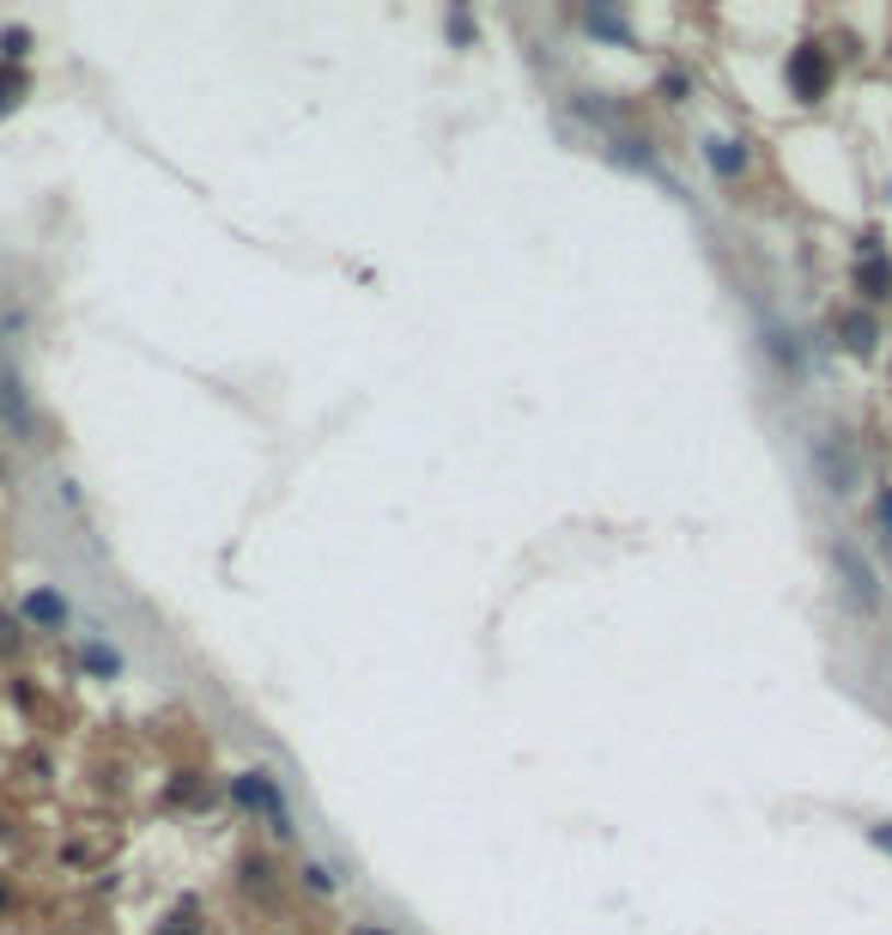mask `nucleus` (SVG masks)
Listing matches in <instances>:
<instances>
[{"mask_svg":"<svg viewBox=\"0 0 892 935\" xmlns=\"http://www.w3.org/2000/svg\"><path fill=\"white\" fill-rule=\"evenodd\" d=\"M19 98H25V67L7 61V67H0V116H7V110H13Z\"/></svg>","mask_w":892,"mask_h":935,"instance_id":"9","label":"nucleus"},{"mask_svg":"<svg viewBox=\"0 0 892 935\" xmlns=\"http://www.w3.org/2000/svg\"><path fill=\"white\" fill-rule=\"evenodd\" d=\"M705 159L717 176H741V164H747V146L741 140H705Z\"/></svg>","mask_w":892,"mask_h":935,"instance_id":"8","label":"nucleus"},{"mask_svg":"<svg viewBox=\"0 0 892 935\" xmlns=\"http://www.w3.org/2000/svg\"><path fill=\"white\" fill-rule=\"evenodd\" d=\"M789 80H796L801 104H814V98L826 92V55H820V49H796V55H789Z\"/></svg>","mask_w":892,"mask_h":935,"instance_id":"4","label":"nucleus"},{"mask_svg":"<svg viewBox=\"0 0 892 935\" xmlns=\"http://www.w3.org/2000/svg\"><path fill=\"white\" fill-rule=\"evenodd\" d=\"M880 523H887V528H892V487H887V492H880Z\"/></svg>","mask_w":892,"mask_h":935,"instance_id":"15","label":"nucleus"},{"mask_svg":"<svg viewBox=\"0 0 892 935\" xmlns=\"http://www.w3.org/2000/svg\"><path fill=\"white\" fill-rule=\"evenodd\" d=\"M304 881H310L316 893H334V869H322V863H310V869H304Z\"/></svg>","mask_w":892,"mask_h":935,"instance_id":"14","label":"nucleus"},{"mask_svg":"<svg viewBox=\"0 0 892 935\" xmlns=\"http://www.w3.org/2000/svg\"><path fill=\"white\" fill-rule=\"evenodd\" d=\"M85 669H98V674H116V669H122V657H116L110 645H98V638H92V645H85Z\"/></svg>","mask_w":892,"mask_h":935,"instance_id":"10","label":"nucleus"},{"mask_svg":"<svg viewBox=\"0 0 892 935\" xmlns=\"http://www.w3.org/2000/svg\"><path fill=\"white\" fill-rule=\"evenodd\" d=\"M0 420H7V425H19V432H25V425H31L25 389H19V370L7 365V358H0Z\"/></svg>","mask_w":892,"mask_h":935,"instance_id":"6","label":"nucleus"},{"mask_svg":"<svg viewBox=\"0 0 892 935\" xmlns=\"http://www.w3.org/2000/svg\"><path fill=\"white\" fill-rule=\"evenodd\" d=\"M231 796H237L243 808H262V814L274 820L279 839H291V808H286V796H279V784H274L267 772H243V777L231 784Z\"/></svg>","mask_w":892,"mask_h":935,"instance_id":"1","label":"nucleus"},{"mask_svg":"<svg viewBox=\"0 0 892 935\" xmlns=\"http://www.w3.org/2000/svg\"><path fill=\"white\" fill-rule=\"evenodd\" d=\"M765 334H771V353L784 358L789 370H801V346H796V334H784V329H765Z\"/></svg>","mask_w":892,"mask_h":935,"instance_id":"11","label":"nucleus"},{"mask_svg":"<svg viewBox=\"0 0 892 935\" xmlns=\"http://www.w3.org/2000/svg\"><path fill=\"white\" fill-rule=\"evenodd\" d=\"M358 935H389V930H377V923H365V930H358Z\"/></svg>","mask_w":892,"mask_h":935,"instance_id":"16","label":"nucleus"},{"mask_svg":"<svg viewBox=\"0 0 892 935\" xmlns=\"http://www.w3.org/2000/svg\"><path fill=\"white\" fill-rule=\"evenodd\" d=\"M856 292H862L868 304L892 298V262L887 255H862V262H856Z\"/></svg>","mask_w":892,"mask_h":935,"instance_id":"5","label":"nucleus"},{"mask_svg":"<svg viewBox=\"0 0 892 935\" xmlns=\"http://www.w3.org/2000/svg\"><path fill=\"white\" fill-rule=\"evenodd\" d=\"M844 329L856 334L850 346H874V317H850V322H844Z\"/></svg>","mask_w":892,"mask_h":935,"instance_id":"13","label":"nucleus"},{"mask_svg":"<svg viewBox=\"0 0 892 935\" xmlns=\"http://www.w3.org/2000/svg\"><path fill=\"white\" fill-rule=\"evenodd\" d=\"M0 43H7V61H25V49H31V31L25 25H7V31H0Z\"/></svg>","mask_w":892,"mask_h":935,"instance_id":"12","label":"nucleus"},{"mask_svg":"<svg viewBox=\"0 0 892 935\" xmlns=\"http://www.w3.org/2000/svg\"><path fill=\"white\" fill-rule=\"evenodd\" d=\"M832 566L844 571V590L856 595L862 607H874V571H868V559L856 554L850 540H832Z\"/></svg>","mask_w":892,"mask_h":935,"instance_id":"3","label":"nucleus"},{"mask_svg":"<svg viewBox=\"0 0 892 935\" xmlns=\"http://www.w3.org/2000/svg\"><path fill=\"white\" fill-rule=\"evenodd\" d=\"M814 475H820V487L838 492V499L856 487V456H850V444H844L838 432H820L814 437Z\"/></svg>","mask_w":892,"mask_h":935,"instance_id":"2","label":"nucleus"},{"mask_svg":"<svg viewBox=\"0 0 892 935\" xmlns=\"http://www.w3.org/2000/svg\"><path fill=\"white\" fill-rule=\"evenodd\" d=\"M25 619H31V626H61V619H67V602L55 590H31L25 595Z\"/></svg>","mask_w":892,"mask_h":935,"instance_id":"7","label":"nucleus"}]
</instances>
